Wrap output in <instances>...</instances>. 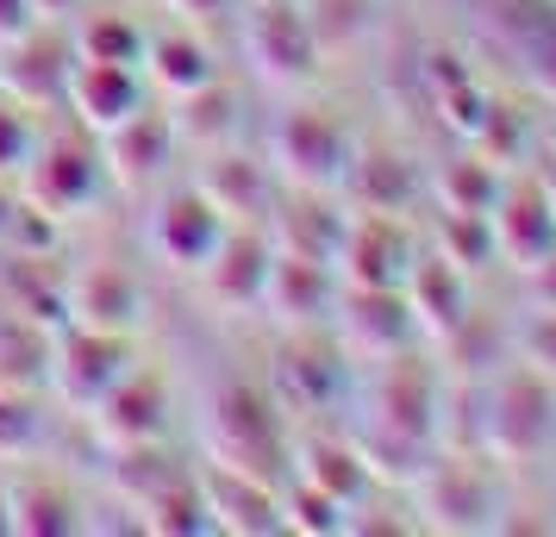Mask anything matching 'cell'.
I'll use <instances>...</instances> for the list:
<instances>
[{
  "label": "cell",
  "instance_id": "obj_1",
  "mask_svg": "<svg viewBox=\"0 0 556 537\" xmlns=\"http://www.w3.org/2000/svg\"><path fill=\"white\" fill-rule=\"evenodd\" d=\"M131 369V350L119 332H88V325H63L51 344V387L63 407L88 412L106 387Z\"/></svg>",
  "mask_w": 556,
  "mask_h": 537
},
{
  "label": "cell",
  "instance_id": "obj_2",
  "mask_svg": "<svg viewBox=\"0 0 556 537\" xmlns=\"http://www.w3.org/2000/svg\"><path fill=\"white\" fill-rule=\"evenodd\" d=\"M26 206H38V213H51V219H63V213H81V206L101 194V151L94 144H81V138H51V144H38L26 163Z\"/></svg>",
  "mask_w": 556,
  "mask_h": 537
},
{
  "label": "cell",
  "instance_id": "obj_3",
  "mask_svg": "<svg viewBox=\"0 0 556 537\" xmlns=\"http://www.w3.org/2000/svg\"><path fill=\"white\" fill-rule=\"evenodd\" d=\"M144 238H151L156 263H169V269H201L206 256L219 251V238H226V213L206 201L201 188H176V194H163V201L151 206Z\"/></svg>",
  "mask_w": 556,
  "mask_h": 537
},
{
  "label": "cell",
  "instance_id": "obj_4",
  "mask_svg": "<svg viewBox=\"0 0 556 537\" xmlns=\"http://www.w3.org/2000/svg\"><path fill=\"white\" fill-rule=\"evenodd\" d=\"M63 101L81 119V131H113L126 126L131 113H144V76L138 63H101V56H70V76H63Z\"/></svg>",
  "mask_w": 556,
  "mask_h": 537
},
{
  "label": "cell",
  "instance_id": "obj_5",
  "mask_svg": "<svg viewBox=\"0 0 556 537\" xmlns=\"http://www.w3.org/2000/svg\"><path fill=\"white\" fill-rule=\"evenodd\" d=\"M88 419H94V437H101L106 450L156 444L163 425H169V394H163V382H156L151 369H126V375L88 407Z\"/></svg>",
  "mask_w": 556,
  "mask_h": 537
},
{
  "label": "cell",
  "instance_id": "obj_6",
  "mask_svg": "<svg viewBox=\"0 0 556 537\" xmlns=\"http://www.w3.org/2000/svg\"><path fill=\"white\" fill-rule=\"evenodd\" d=\"M276 163L294 181H306V188H331L344 176V163H351V138H344V126L331 113L294 106V113H281V126H276Z\"/></svg>",
  "mask_w": 556,
  "mask_h": 537
},
{
  "label": "cell",
  "instance_id": "obj_7",
  "mask_svg": "<svg viewBox=\"0 0 556 537\" xmlns=\"http://www.w3.org/2000/svg\"><path fill=\"white\" fill-rule=\"evenodd\" d=\"M63 307H70V325H88V332H119L126 337L138 319H144V282L131 276L126 263H88L70 276L63 287Z\"/></svg>",
  "mask_w": 556,
  "mask_h": 537
},
{
  "label": "cell",
  "instance_id": "obj_8",
  "mask_svg": "<svg viewBox=\"0 0 556 537\" xmlns=\"http://www.w3.org/2000/svg\"><path fill=\"white\" fill-rule=\"evenodd\" d=\"M169 151H176V126L156 119V113H131L126 126L101 131V169H106V181L126 188V194H144V188L163 176Z\"/></svg>",
  "mask_w": 556,
  "mask_h": 537
},
{
  "label": "cell",
  "instance_id": "obj_9",
  "mask_svg": "<svg viewBox=\"0 0 556 537\" xmlns=\"http://www.w3.org/2000/svg\"><path fill=\"white\" fill-rule=\"evenodd\" d=\"M206 444H213V457L226 469L251 475V462H263L276 450V425H269V412H263V400L251 387H219L213 412H206Z\"/></svg>",
  "mask_w": 556,
  "mask_h": 537
},
{
  "label": "cell",
  "instance_id": "obj_10",
  "mask_svg": "<svg viewBox=\"0 0 556 537\" xmlns=\"http://www.w3.org/2000/svg\"><path fill=\"white\" fill-rule=\"evenodd\" d=\"M244 51L269 81H301L313 69V20L294 7H256L251 26H244Z\"/></svg>",
  "mask_w": 556,
  "mask_h": 537
},
{
  "label": "cell",
  "instance_id": "obj_11",
  "mask_svg": "<svg viewBox=\"0 0 556 537\" xmlns=\"http://www.w3.org/2000/svg\"><path fill=\"white\" fill-rule=\"evenodd\" d=\"M7 63H0V94L20 106H51L63 94V76H70V44H56L45 31L31 26L26 38H13V44H0Z\"/></svg>",
  "mask_w": 556,
  "mask_h": 537
},
{
  "label": "cell",
  "instance_id": "obj_12",
  "mask_svg": "<svg viewBox=\"0 0 556 537\" xmlns=\"http://www.w3.org/2000/svg\"><path fill=\"white\" fill-rule=\"evenodd\" d=\"M201 276L219 307H251V301H263V282H269V244L251 231H226L219 251L201 263Z\"/></svg>",
  "mask_w": 556,
  "mask_h": 537
},
{
  "label": "cell",
  "instance_id": "obj_13",
  "mask_svg": "<svg viewBox=\"0 0 556 537\" xmlns=\"http://www.w3.org/2000/svg\"><path fill=\"white\" fill-rule=\"evenodd\" d=\"M201 500H206V512H213L219 532H269V525H276V500H269L263 487H251L244 469H226V462L206 469Z\"/></svg>",
  "mask_w": 556,
  "mask_h": 537
},
{
  "label": "cell",
  "instance_id": "obj_14",
  "mask_svg": "<svg viewBox=\"0 0 556 537\" xmlns=\"http://www.w3.org/2000/svg\"><path fill=\"white\" fill-rule=\"evenodd\" d=\"M7 532L70 537L76 532V507H70V494L51 487L45 475H13V482H7Z\"/></svg>",
  "mask_w": 556,
  "mask_h": 537
},
{
  "label": "cell",
  "instance_id": "obj_15",
  "mask_svg": "<svg viewBox=\"0 0 556 537\" xmlns=\"http://www.w3.org/2000/svg\"><path fill=\"white\" fill-rule=\"evenodd\" d=\"M138 63L151 69V88H163L169 101H181V94H194V88L213 81V56L188 31H156V38H144V56Z\"/></svg>",
  "mask_w": 556,
  "mask_h": 537
},
{
  "label": "cell",
  "instance_id": "obj_16",
  "mask_svg": "<svg viewBox=\"0 0 556 537\" xmlns=\"http://www.w3.org/2000/svg\"><path fill=\"white\" fill-rule=\"evenodd\" d=\"M344 269L356 276V287H394L406 269V238L388 219H363L344 231Z\"/></svg>",
  "mask_w": 556,
  "mask_h": 537
},
{
  "label": "cell",
  "instance_id": "obj_17",
  "mask_svg": "<svg viewBox=\"0 0 556 537\" xmlns=\"http://www.w3.org/2000/svg\"><path fill=\"white\" fill-rule=\"evenodd\" d=\"M263 301H269L281 319H313L319 301H326V269H319V256H269Z\"/></svg>",
  "mask_w": 556,
  "mask_h": 537
},
{
  "label": "cell",
  "instance_id": "obj_18",
  "mask_svg": "<svg viewBox=\"0 0 556 537\" xmlns=\"http://www.w3.org/2000/svg\"><path fill=\"white\" fill-rule=\"evenodd\" d=\"M144 532H169V537H194V532H213V512H206L201 500V487L194 482H169V487H156L151 500H144Z\"/></svg>",
  "mask_w": 556,
  "mask_h": 537
},
{
  "label": "cell",
  "instance_id": "obj_19",
  "mask_svg": "<svg viewBox=\"0 0 556 537\" xmlns=\"http://www.w3.org/2000/svg\"><path fill=\"white\" fill-rule=\"evenodd\" d=\"M76 56H101V63H138L144 56V31L131 26L126 13H81L76 26Z\"/></svg>",
  "mask_w": 556,
  "mask_h": 537
},
{
  "label": "cell",
  "instance_id": "obj_20",
  "mask_svg": "<svg viewBox=\"0 0 556 537\" xmlns=\"http://www.w3.org/2000/svg\"><path fill=\"white\" fill-rule=\"evenodd\" d=\"M169 126H176V138H201V144H213V138H226V131L238 126V113H231L226 88L206 81V88H194V94H181V113L169 119Z\"/></svg>",
  "mask_w": 556,
  "mask_h": 537
},
{
  "label": "cell",
  "instance_id": "obj_21",
  "mask_svg": "<svg viewBox=\"0 0 556 537\" xmlns=\"http://www.w3.org/2000/svg\"><path fill=\"white\" fill-rule=\"evenodd\" d=\"M45 444V412L26 400V387H0V462H20Z\"/></svg>",
  "mask_w": 556,
  "mask_h": 537
},
{
  "label": "cell",
  "instance_id": "obj_22",
  "mask_svg": "<svg viewBox=\"0 0 556 537\" xmlns=\"http://www.w3.org/2000/svg\"><path fill=\"white\" fill-rule=\"evenodd\" d=\"M201 194L213 206H219V213H244V206L251 201H263V176H256L251 163H244V156H219V163H213V169H206V181H201Z\"/></svg>",
  "mask_w": 556,
  "mask_h": 537
},
{
  "label": "cell",
  "instance_id": "obj_23",
  "mask_svg": "<svg viewBox=\"0 0 556 537\" xmlns=\"http://www.w3.org/2000/svg\"><path fill=\"white\" fill-rule=\"evenodd\" d=\"M306 482L319 487V494H331V500H351L356 482H363V469L338 444H306Z\"/></svg>",
  "mask_w": 556,
  "mask_h": 537
},
{
  "label": "cell",
  "instance_id": "obj_24",
  "mask_svg": "<svg viewBox=\"0 0 556 537\" xmlns=\"http://www.w3.org/2000/svg\"><path fill=\"white\" fill-rule=\"evenodd\" d=\"M31 151H38V138H31L26 106L0 94V181H20V176H26Z\"/></svg>",
  "mask_w": 556,
  "mask_h": 537
},
{
  "label": "cell",
  "instance_id": "obj_25",
  "mask_svg": "<svg viewBox=\"0 0 556 537\" xmlns=\"http://www.w3.org/2000/svg\"><path fill=\"white\" fill-rule=\"evenodd\" d=\"M31 26H38V7H31V0H0V44L26 38Z\"/></svg>",
  "mask_w": 556,
  "mask_h": 537
},
{
  "label": "cell",
  "instance_id": "obj_26",
  "mask_svg": "<svg viewBox=\"0 0 556 537\" xmlns=\"http://www.w3.org/2000/svg\"><path fill=\"white\" fill-rule=\"evenodd\" d=\"M169 7H176V13H188V20H201V13H219L226 0H169Z\"/></svg>",
  "mask_w": 556,
  "mask_h": 537
},
{
  "label": "cell",
  "instance_id": "obj_27",
  "mask_svg": "<svg viewBox=\"0 0 556 537\" xmlns=\"http://www.w3.org/2000/svg\"><path fill=\"white\" fill-rule=\"evenodd\" d=\"M13 213H20V201H13V194L0 188V244H7V231H13Z\"/></svg>",
  "mask_w": 556,
  "mask_h": 537
},
{
  "label": "cell",
  "instance_id": "obj_28",
  "mask_svg": "<svg viewBox=\"0 0 556 537\" xmlns=\"http://www.w3.org/2000/svg\"><path fill=\"white\" fill-rule=\"evenodd\" d=\"M31 7H38V20H45V13H76L81 0H31Z\"/></svg>",
  "mask_w": 556,
  "mask_h": 537
},
{
  "label": "cell",
  "instance_id": "obj_29",
  "mask_svg": "<svg viewBox=\"0 0 556 537\" xmlns=\"http://www.w3.org/2000/svg\"><path fill=\"white\" fill-rule=\"evenodd\" d=\"M0 532H7V482H0Z\"/></svg>",
  "mask_w": 556,
  "mask_h": 537
}]
</instances>
